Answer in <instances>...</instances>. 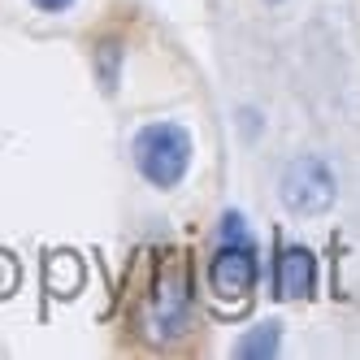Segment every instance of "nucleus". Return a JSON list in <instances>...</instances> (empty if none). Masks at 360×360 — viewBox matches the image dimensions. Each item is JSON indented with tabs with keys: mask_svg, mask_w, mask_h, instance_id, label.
Returning a JSON list of instances; mask_svg holds the SVG:
<instances>
[{
	"mask_svg": "<svg viewBox=\"0 0 360 360\" xmlns=\"http://www.w3.org/2000/svg\"><path fill=\"white\" fill-rule=\"evenodd\" d=\"M18 287V261H9V256H0V295H9Z\"/></svg>",
	"mask_w": 360,
	"mask_h": 360,
	"instance_id": "nucleus-7",
	"label": "nucleus"
},
{
	"mask_svg": "<svg viewBox=\"0 0 360 360\" xmlns=\"http://www.w3.org/2000/svg\"><path fill=\"white\" fill-rule=\"evenodd\" d=\"M278 295L282 300H308L313 295V282H317V261L308 248H282L278 252Z\"/></svg>",
	"mask_w": 360,
	"mask_h": 360,
	"instance_id": "nucleus-5",
	"label": "nucleus"
},
{
	"mask_svg": "<svg viewBox=\"0 0 360 360\" xmlns=\"http://www.w3.org/2000/svg\"><path fill=\"white\" fill-rule=\"evenodd\" d=\"M256 278H261V265H256V248L248 243V235H226L209 265L217 304H226V308L248 304V295L256 291Z\"/></svg>",
	"mask_w": 360,
	"mask_h": 360,
	"instance_id": "nucleus-3",
	"label": "nucleus"
},
{
	"mask_svg": "<svg viewBox=\"0 0 360 360\" xmlns=\"http://www.w3.org/2000/svg\"><path fill=\"white\" fill-rule=\"evenodd\" d=\"M282 204H287L291 213H326L334 204V174L321 157H300L287 165V174H282Z\"/></svg>",
	"mask_w": 360,
	"mask_h": 360,
	"instance_id": "nucleus-4",
	"label": "nucleus"
},
{
	"mask_svg": "<svg viewBox=\"0 0 360 360\" xmlns=\"http://www.w3.org/2000/svg\"><path fill=\"white\" fill-rule=\"evenodd\" d=\"M278 334H282V326H278V321H261L252 334H243V339L235 343V356H256V360L278 356Z\"/></svg>",
	"mask_w": 360,
	"mask_h": 360,
	"instance_id": "nucleus-6",
	"label": "nucleus"
},
{
	"mask_svg": "<svg viewBox=\"0 0 360 360\" xmlns=\"http://www.w3.org/2000/svg\"><path fill=\"white\" fill-rule=\"evenodd\" d=\"M152 339H178L191 326V261L183 256H165V265L157 269L148 295V317H143Z\"/></svg>",
	"mask_w": 360,
	"mask_h": 360,
	"instance_id": "nucleus-2",
	"label": "nucleus"
},
{
	"mask_svg": "<svg viewBox=\"0 0 360 360\" xmlns=\"http://www.w3.org/2000/svg\"><path fill=\"white\" fill-rule=\"evenodd\" d=\"M35 9H44V13H61V9H70L74 0H31Z\"/></svg>",
	"mask_w": 360,
	"mask_h": 360,
	"instance_id": "nucleus-8",
	"label": "nucleus"
},
{
	"mask_svg": "<svg viewBox=\"0 0 360 360\" xmlns=\"http://www.w3.org/2000/svg\"><path fill=\"white\" fill-rule=\"evenodd\" d=\"M135 165L152 187H178L191 165V135L178 122H152L135 135Z\"/></svg>",
	"mask_w": 360,
	"mask_h": 360,
	"instance_id": "nucleus-1",
	"label": "nucleus"
}]
</instances>
